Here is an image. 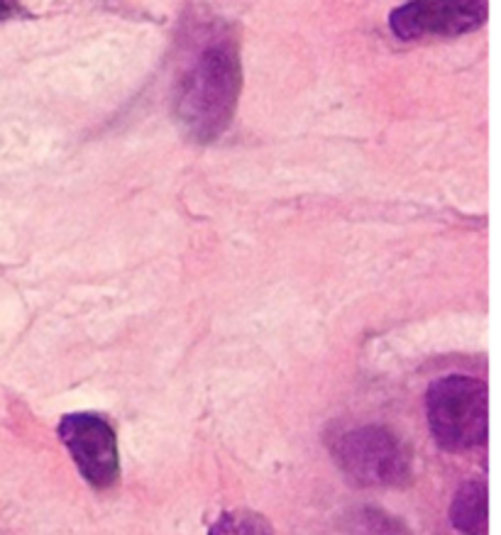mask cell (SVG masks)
Listing matches in <instances>:
<instances>
[{
    "instance_id": "obj_1",
    "label": "cell",
    "mask_w": 501,
    "mask_h": 535,
    "mask_svg": "<svg viewBox=\"0 0 501 535\" xmlns=\"http://www.w3.org/2000/svg\"><path fill=\"white\" fill-rule=\"evenodd\" d=\"M240 59L227 45H213L186 71L176 91V118L198 142H213L225 133L237 95H240Z\"/></svg>"
},
{
    "instance_id": "obj_2",
    "label": "cell",
    "mask_w": 501,
    "mask_h": 535,
    "mask_svg": "<svg viewBox=\"0 0 501 535\" xmlns=\"http://www.w3.org/2000/svg\"><path fill=\"white\" fill-rule=\"evenodd\" d=\"M428 423L433 438L447 452H467L486 442V384L472 377L438 379L428 389Z\"/></svg>"
},
{
    "instance_id": "obj_3",
    "label": "cell",
    "mask_w": 501,
    "mask_h": 535,
    "mask_svg": "<svg viewBox=\"0 0 501 535\" xmlns=\"http://www.w3.org/2000/svg\"><path fill=\"white\" fill-rule=\"evenodd\" d=\"M337 467L360 487H404L411 481V452L384 425H362L333 441Z\"/></svg>"
},
{
    "instance_id": "obj_4",
    "label": "cell",
    "mask_w": 501,
    "mask_h": 535,
    "mask_svg": "<svg viewBox=\"0 0 501 535\" xmlns=\"http://www.w3.org/2000/svg\"><path fill=\"white\" fill-rule=\"evenodd\" d=\"M486 0H411L392 13L389 25L401 40L457 37L486 23Z\"/></svg>"
},
{
    "instance_id": "obj_5",
    "label": "cell",
    "mask_w": 501,
    "mask_h": 535,
    "mask_svg": "<svg viewBox=\"0 0 501 535\" xmlns=\"http://www.w3.org/2000/svg\"><path fill=\"white\" fill-rule=\"evenodd\" d=\"M59 435L91 487L108 489L118 481V442L113 428L103 418L91 413L64 416L59 423Z\"/></svg>"
},
{
    "instance_id": "obj_6",
    "label": "cell",
    "mask_w": 501,
    "mask_h": 535,
    "mask_svg": "<svg viewBox=\"0 0 501 535\" xmlns=\"http://www.w3.org/2000/svg\"><path fill=\"white\" fill-rule=\"evenodd\" d=\"M453 526L462 535H486V487L485 481H465L455 494L450 509Z\"/></svg>"
},
{
    "instance_id": "obj_7",
    "label": "cell",
    "mask_w": 501,
    "mask_h": 535,
    "mask_svg": "<svg viewBox=\"0 0 501 535\" xmlns=\"http://www.w3.org/2000/svg\"><path fill=\"white\" fill-rule=\"evenodd\" d=\"M347 535H411L399 519L376 509H360L347 516Z\"/></svg>"
},
{
    "instance_id": "obj_8",
    "label": "cell",
    "mask_w": 501,
    "mask_h": 535,
    "mask_svg": "<svg viewBox=\"0 0 501 535\" xmlns=\"http://www.w3.org/2000/svg\"><path fill=\"white\" fill-rule=\"evenodd\" d=\"M208 535H275L269 520L255 511H227L211 526Z\"/></svg>"
},
{
    "instance_id": "obj_9",
    "label": "cell",
    "mask_w": 501,
    "mask_h": 535,
    "mask_svg": "<svg viewBox=\"0 0 501 535\" xmlns=\"http://www.w3.org/2000/svg\"><path fill=\"white\" fill-rule=\"evenodd\" d=\"M13 15V0H0V20Z\"/></svg>"
}]
</instances>
